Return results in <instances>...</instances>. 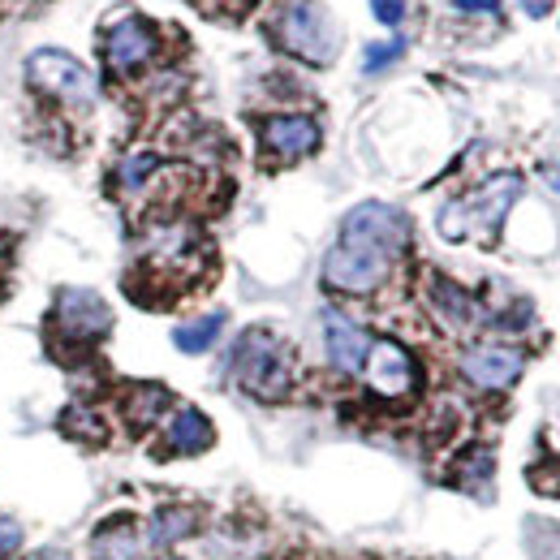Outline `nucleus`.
Segmentation results:
<instances>
[{"label": "nucleus", "instance_id": "obj_1", "mask_svg": "<svg viewBox=\"0 0 560 560\" xmlns=\"http://www.w3.org/2000/svg\"><path fill=\"white\" fill-rule=\"evenodd\" d=\"M272 39L306 66H332L341 48V31L319 0H284L272 18Z\"/></svg>", "mask_w": 560, "mask_h": 560}, {"label": "nucleus", "instance_id": "obj_2", "mask_svg": "<svg viewBox=\"0 0 560 560\" xmlns=\"http://www.w3.org/2000/svg\"><path fill=\"white\" fill-rule=\"evenodd\" d=\"M517 199H522V177L517 173H495L479 190H470L466 199H453L448 208L440 211V233L448 242L491 237Z\"/></svg>", "mask_w": 560, "mask_h": 560}, {"label": "nucleus", "instance_id": "obj_3", "mask_svg": "<svg viewBox=\"0 0 560 560\" xmlns=\"http://www.w3.org/2000/svg\"><path fill=\"white\" fill-rule=\"evenodd\" d=\"M233 380L259 397V401H280L293 384V358L289 346L268 328H250L237 346H233Z\"/></svg>", "mask_w": 560, "mask_h": 560}, {"label": "nucleus", "instance_id": "obj_4", "mask_svg": "<svg viewBox=\"0 0 560 560\" xmlns=\"http://www.w3.org/2000/svg\"><path fill=\"white\" fill-rule=\"evenodd\" d=\"M26 78L39 86V91H48V95H57V100H66V104H95V73L86 70L78 57L70 52H61V48H39V52H31V61H26Z\"/></svg>", "mask_w": 560, "mask_h": 560}, {"label": "nucleus", "instance_id": "obj_5", "mask_svg": "<svg viewBox=\"0 0 560 560\" xmlns=\"http://www.w3.org/2000/svg\"><path fill=\"white\" fill-rule=\"evenodd\" d=\"M113 328V311L100 293L91 289H61L57 302H52V332L57 341H70V346H91L100 341L104 332Z\"/></svg>", "mask_w": 560, "mask_h": 560}, {"label": "nucleus", "instance_id": "obj_6", "mask_svg": "<svg viewBox=\"0 0 560 560\" xmlns=\"http://www.w3.org/2000/svg\"><path fill=\"white\" fill-rule=\"evenodd\" d=\"M341 242H358V246H371V250L397 259L410 242V220L388 203H358L341 220Z\"/></svg>", "mask_w": 560, "mask_h": 560}, {"label": "nucleus", "instance_id": "obj_7", "mask_svg": "<svg viewBox=\"0 0 560 560\" xmlns=\"http://www.w3.org/2000/svg\"><path fill=\"white\" fill-rule=\"evenodd\" d=\"M388 255L371 250V246H358V242H337L328 255H324V284L337 289V293H371L380 289L388 277Z\"/></svg>", "mask_w": 560, "mask_h": 560}, {"label": "nucleus", "instance_id": "obj_8", "mask_svg": "<svg viewBox=\"0 0 560 560\" xmlns=\"http://www.w3.org/2000/svg\"><path fill=\"white\" fill-rule=\"evenodd\" d=\"M362 371H366L371 393H380L388 401H401V397H410L419 388V362H415V353L406 350V346H397V341H388V337L384 341H371Z\"/></svg>", "mask_w": 560, "mask_h": 560}, {"label": "nucleus", "instance_id": "obj_9", "mask_svg": "<svg viewBox=\"0 0 560 560\" xmlns=\"http://www.w3.org/2000/svg\"><path fill=\"white\" fill-rule=\"evenodd\" d=\"M155 48H160L155 44V26L139 13H121L104 35V57H108V70L117 78L139 73L155 57Z\"/></svg>", "mask_w": 560, "mask_h": 560}, {"label": "nucleus", "instance_id": "obj_10", "mask_svg": "<svg viewBox=\"0 0 560 560\" xmlns=\"http://www.w3.org/2000/svg\"><path fill=\"white\" fill-rule=\"evenodd\" d=\"M462 375L488 393L509 388L522 375V353L509 350V346H475V350L462 353Z\"/></svg>", "mask_w": 560, "mask_h": 560}, {"label": "nucleus", "instance_id": "obj_11", "mask_svg": "<svg viewBox=\"0 0 560 560\" xmlns=\"http://www.w3.org/2000/svg\"><path fill=\"white\" fill-rule=\"evenodd\" d=\"M324 346H328V362L337 366V371H362V362H366V350H371V337L353 324L350 315H341V311H324Z\"/></svg>", "mask_w": 560, "mask_h": 560}, {"label": "nucleus", "instance_id": "obj_12", "mask_svg": "<svg viewBox=\"0 0 560 560\" xmlns=\"http://www.w3.org/2000/svg\"><path fill=\"white\" fill-rule=\"evenodd\" d=\"M259 139H264V151H268V155H277V160H298V155H311V151L319 147V126H315L311 117H298V113H289V117H268L264 130H259Z\"/></svg>", "mask_w": 560, "mask_h": 560}, {"label": "nucleus", "instance_id": "obj_13", "mask_svg": "<svg viewBox=\"0 0 560 560\" xmlns=\"http://www.w3.org/2000/svg\"><path fill=\"white\" fill-rule=\"evenodd\" d=\"M142 548L139 522L135 517H108L95 539H91V560H135Z\"/></svg>", "mask_w": 560, "mask_h": 560}, {"label": "nucleus", "instance_id": "obj_14", "mask_svg": "<svg viewBox=\"0 0 560 560\" xmlns=\"http://www.w3.org/2000/svg\"><path fill=\"white\" fill-rule=\"evenodd\" d=\"M168 453H203L211 448V422L208 415H199V410H177L173 422H168Z\"/></svg>", "mask_w": 560, "mask_h": 560}, {"label": "nucleus", "instance_id": "obj_15", "mask_svg": "<svg viewBox=\"0 0 560 560\" xmlns=\"http://www.w3.org/2000/svg\"><path fill=\"white\" fill-rule=\"evenodd\" d=\"M195 526H199V513H195V509H186V504H164V509L151 517V544H177V539H186Z\"/></svg>", "mask_w": 560, "mask_h": 560}, {"label": "nucleus", "instance_id": "obj_16", "mask_svg": "<svg viewBox=\"0 0 560 560\" xmlns=\"http://www.w3.org/2000/svg\"><path fill=\"white\" fill-rule=\"evenodd\" d=\"M220 328H224V315H203V319H195V324H182V328L173 332V346L182 353H203L215 346Z\"/></svg>", "mask_w": 560, "mask_h": 560}, {"label": "nucleus", "instance_id": "obj_17", "mask_svg": "<svg viewBox=\"0 0 560 560\" xmlns=\"http://www.w3.org/2000/svg\"><path fill=\"white\" fill-rule=\"evenodd\" d=\"M164 406H168V393L155 388V384L130 388V401H126V410H130V422H135V427H151V422L160 419Z\"/></svg>", "mask_w": 560, "mask_h": 560}, {"label": "nucleus", "instance_id": "obj_18", "mask_svg": "<svg viewBox=\"0 0 560 560\" xmlns=\"http://www.w3.org/2000/svg\"><path fill=\"white\" fill-rule=\"evenodd\" d=\"M431 302H435V311H440L448 324H466L470 311H475L470 298H466L457 284H448V280H440V277L431 280Z\"/></svg>", "mask_w": 560, "mask_h": 560}, {"label": "nucleus", "instance_id": "obj_19", "mask_svg": "<svg viewBox=\"0 0 560 560\" xmlns=\"http://www.w3.org/2000/svg\"><path fill=\"white\" fill-rule=\"evenodd\" d=\"M401 48H406L401 39H393V44H371L366 57H362V70L375 73V70H384V66H393V61L401 57Z\"/></svg>", "mask_w": 560, "mask_h": 560}, {"label": "nucleus", "instance_id": "obj_20", "mask_svg": "<svg viewBox=\"0 0 560 560\" xmlns=\"http://www.w3.org/2000/svg\"><path fill=\"white\" fill-rule=\"evenodd\" d=\"M371 13L384 22V26H397L406 18V0H371Z\"/></svg>", "mask_w": 560, "mask_h": 560}, {"label": "nucleus", "instance_id": "obj_21", "mask_svg": "<svg viewBox=\"0 0 560 560\" xmlns=\"http://www.w3.org/2000/svg\"><path fill=\"white\" fill-rule=\"evenodd\" d=\"M18 548H22V526L13 517H0V557H9Z\"/></svg>", "mask_w": 560, "mask_h": 560}, {"label": "nucleus", "instance_id": "obj_22", "mask_svg": "<svg viewBox=\"0 0 560 560\" xmlns=\"http://www.w3.org/2000/svg\"><path fill=\"white\" fill-rule=\"evenodd\" d=\"M548 470H552V479H535V475H530V479H535V488L539 491H548V495H557L560 500V462H548Z\"/></svg>", "mask_w": 560, "mask_h": 560}, {"label": "nucleus", "instance_id": "obj_23", "mask_svg": "<svg viewBox=\"0 0 560 560\" xmlns=\"http://www.w3.org/2000/svg\"><path fill=\"white\" fill-rule=\"evenodd\" d=\"M453 9H462V13H470V9H483V13H495V9H500V0H453Z\"/></svg>", "mask_w": 560, "mask_h": 560}, {"label": "nucleus", "instance_id": "obj_24", "mask_svg": "<svg viewBox=\"0 0 560 560\" xmlns=\"http://www.w3.org/2000/svg\"><path fill=\"white\" fill-rule=\"evenodd\" d=\"M539 177L552 186V195L560 199V164H544V168H539Z\"/></svg>", "mask_w": 560, "mask_h": 560}, {"label": "nucleus", "instance_id": "obj_25", "mask_svg": "<svg viewBox=\"0 0 560 560\" xmlns=\"http://www.w3.org/2000/svg\"><path fill=\"white\" fill-rule=\"evenodd\" d=\"M22 560H70V552L66 548H39V552H31V557Z\"/></svg>", "mask_w": 560, "mask_h": 560}, {"label": "nucleus", "instance_id": "obj_26", "mask_svg": "<svg viewBox=\"0 0 560 560\" xmlns=\"http://www.w3.org/2000/svg\"><path fill=\"white\" fill-rule=\"evenodd\" d=\"M522 9H526L530 18H544V13L552 9V0H522Z\"/></svg>", "mask_w": 560, "mask_h": 560}, {"label": "nucleus", "instance_id": "obj_27", "mask_svg": "<svg viewBox=\"0 0 560 560\" xmlns=\"http://www.w3.org/2000/svg\"><path fill=\"white\" fill-rule=\"evenodd\" d=\"M155 560H182V557H155Z\"/></svg>", "mask_w": 560, "mask_h": 560}]
</instances>
